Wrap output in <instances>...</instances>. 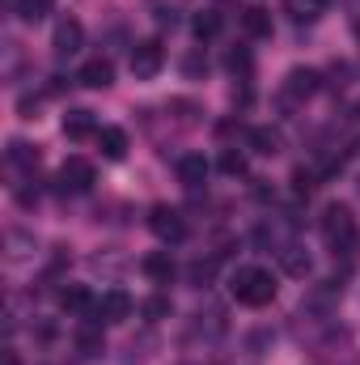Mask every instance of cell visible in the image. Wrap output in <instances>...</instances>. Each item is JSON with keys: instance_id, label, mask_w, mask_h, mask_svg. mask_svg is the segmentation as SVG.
Listing matches in <instances>:
<instances>
[{"instance_id": "6da1fadb", "label": "cell", "mask_w": 360, "mask_h": 365, "mask_svg": "<svg viewBox=\"0 0 360 365\" xmlns=\"http://www.w3.org/2000/svg\"><path fill=\"white\" fill-rule=\"evenodd\" d=\"M322 234H327V247L335 255H356L360 251V225L352 208H344V204H331L322 212Z\"/></svg>"}, {"instance_id": "7a4b0ae2", "label": "cell", "mask_w": 360, "mask_h": 365, "mask_svg": "<svg viewBox=\"0 0 360 365\" xmlns=\"http://www.w3.org/2000/svg\"><path fill=\"white\" fill-rule=\"evenodd\" d=\"M229 293H233L242 306H255V310H259V306H268L271 297H275V276H271L268 268H255V264H250V268H238L233 280H229Z\"/></svg>"}, {"instance_id": "3957f363", "label": "cell", "mask_w": 360, "mask_h": 365, "mask_svg": "<svg viewBox=\"0 0 360 365\" xmlns=\"http://www.w3.org/2000/svg\"><path fill=\"white\" fill-rule=\"evenodd\" d=\"M132 310H136V302H132L127 289H106V293L97 297V306H93L90 319H97V323H123V319H132Z\"/></svg>"}, {"instance_id": "277c9868", "label": "cell", "mask_w": 360, "mask_h": 365, "mask_svg": "<svg viewBox=\"0 0 360 365\" xmlns=\"http://www.w3.org/2000/svg\"><path fill=\"white\" fill-rule=\"evenodd\" d=\"M149 230H153L162 242H182V238H186V221H182L179 208H170V204H157V208L149 212Z\"/></svg>"}, {"instance_id": "5b68a950", "label": "cell", "mask_w": 360, "mask_h": 365, "mask_svg": "<svg viewBox=\"0 0 360 365\" xmlns=\"http://www.w3.org/2000/svg\"><path fill=\"white\" fill-rule=\"evenodd\" d=\"M162 64H166V47H162L157 38L136 43V51H132V73H136L140 81H153V77L162 73Z\"/></svg>"}, {"instance_id": "8992f818", "label": "cell", "mask_w": 360, "mask_h": 365, "mask_svg": "<svg viewBox=\"0 0 360 365\" xmlns=\"http://www.w3.org/2000/svg\"><path fill=\"white\" fill-rule=\"evenodd\" d=\"M93 187V166L85 158H68L64 166H60V191H68V195H85Z\"/></svg>"}, {"instance_id": "52a82bcc", "label": "cell", "mask_w": 360, "mask_h": 365, "mask_svg": "<svg viewBox=\"0 0 360 365\" xmlns=\"http://www.w3.org/2000/svg\"><path fill=\"white\" fill-rule=\"evenodd\" d=\"M81 43H85L81 21H77V17H64V21L55 26V38H51L55 56H60V60H64V56H77V51H81Z\"/></svg>"}, {"instance_id": "ba28073f", "label": "cell", "mask_w": 360, "mask_h": 365, "mask_svg": "<svg viewBox=\"0 0 360 365\" xmlns=\"http://www.w3.org/2000/svg\"><path fill=\"white\" fill-rule=\"evenodd\" d=\"M77 81L85 86V90H106V86H115V64L110 60H85L81 64V73H77Z\"/></svg>"}, {"instance_id": "9c48e42d", "label": "cell", "mask_w": 360, "mask_h": 365, "mask_svg": "<svg viewBox=\"0 0 360 365\" xmlns=\"http://www.w3.org/2000/svg\"><path fill=\"white\" fill-rule=\"evenodd\" d=\"M140 272L149 276L153 284H170V280L179 276V264L170 259V251H153V255H144V259H140Z\"/></svg>"}, {"instance_id": "30bf717a", "label": "cell", "mask_w": 360, "mask_h": 365, "mask_svg": "<svg viewBox=\"0 0 360 365\" xmlns=\"http://www.w3.org/2000/svg\"><path fill=\"white\" fill-rule=\"evenodd\" d=\"M60 306H64L68 314H85V319H90L93 306H97V297H93L85 284H68V289L60 293Z\"/></svg>"}, {"instance_id": "8fae6325", "label": "cell", "mask_w": 360, "mask_h": 365, "mask_svg": "<svg viewBox=\"0 0 360 365\" xmlns=\"http://www.w3.org/2000/svg\"><path fill=\"white\" fill-rule=\"evenodd\" d=\"M179 179L182 187H203V179H208V158L203 153H186V158H179Z\"/></svg>"}, {"instance_id": "7c38bea8", "label": "cell", "mask_w": 360, "mask_h": 365, "mask_svg": "<svg viewBox=\"0 0 360 365\" xmlns=\"http://www.w3.org/2000/svg\"><path fill=\"white\" fill-rule=\"evenodd\" d=\"M242 30L250 34V38H268L271 34V13L263 9V4H250V9H242Z\"/></svg>"}, {"instance_id": "4fadbf2b", "label": "cell", "mask_w": 360, "mask_h": 365, "mask_svg": "<svg viewBox=\"0 0 360 365\" xmlns=\"http://www.w3.org/2000/svg\"><path fill=\"white\" fill-rule=\"evenodd\" d=\"M97 132H102V128L93 123L90 110H68V115H64V136H68V140H85V136H97Z\"/></svg>"}, {"instance_id": "5bb4252c", "label": "cell", "mask_w": 360, "mask_h": 365, "mask_svg": "<svg viewBox=\"0 0 360 365\" xmlns=\"http://www.w3.org/2000/svg\"><path fill=\"white\" fill-rule=\"evenodd\" d=\"M284 93H288V98H309V93H318V73H314V68H292L288 81H284Z\"/></svg>"}, {"instance_id": "9a60e30c", "label": "cell", "mask_w": 360, "mask_h": 365, "mask_svg": "<svg viewBox=\"0 0 360 365\" xmlns=\"http://www.w3.org/2000/svg\"><path fill=\"white\" fill-rule=\"evenodd\" d=\"M97 145H102V153H106L110 162H123V158H127V132H123V128H102V132H97Z\"/></svg>"}, {"instance_id": "2e32d148", "label": "cell", "mask_w": 360, "mask_h": 365, "mask_svg": "<svg viewBox=\"0 0 360 365\" xmlns=\"http://www.w3.org/2000/svg\"><path fill=\"white\" fill-rule=\"evenodd\" d=\"M280 264H284V272L288 276H309V255L301 251V247H280Z\"/></svg>"}, {"instance_id": "e0dca14e", "label": "cell", "mask_w": 360, "mask_h": 365, "mask_svg": "<svg viewBox=\"0 0 360 365\" xmlns=\"http://www.w3.org/2000/svg\"><path fill=\"white\" fill-rule=\"evenodd\" d=\"M284 9H288L292 21H318L327 13V0H288Z\"/></svg>"}, {"instance_id": "ac0fdd59", "label": "cell", "mask_w": 360, "mask_h": 365, "mask_svg": "<svg viewBox=\"0 0 360 365\" xmlns=\"http://www.w3.org/2000/svg\"><path fill=\"white\" fill-rule=\"evenodd\" d=\"M221 13L216 9H203V13H195V21H191V30H195V38H216L221 34Z\"/></svg>"}, {"instance_id": "d6986e66", "label": "cell", "mask_w": 360, "mask_h": 365, "mask_svg": "<svg viewBox=\"0 0 360 365\" xmlns=\"http://www.w3.org/2000/svg\"><path fill=\"white\" fill-rule=\"evenodd\" d=\"M250 145H255V153L275 158L280 153V132L275 128H250Z\"/></svg>"}, {"instance_id": "ffe728a7", "label": "cell", "mask_w": 360, "mask_h": 365, "mask_svg": "<svg viewBox=\"0 0 360 365\" xmlns=\"http://www.w3.org/2000/svg\"><path fill=\"white\" fill-rule=\"evenodd\" d=\"M250 166H246V153L242 149H225L221 153V175H229V179H242Z\"/></svg>"}, {"instance_id": "44dd1931", "label": "cell", "mask_w": 360, "mask_h": 365, "mask_svg": "<svg viewBox=\"0 0 360 365\" xmlns=\"http://www.w3.org/2000/svg\"><path fill=\"white\" fill-rule=\"evenodd\" d=\"M51 4H55V0H17V17H21V21H43V17L51 13Z\"/></svg>"}, {"instance_id": "7402d4cb", "label": "cell", "mask_w": 360, "mask_h": 365, "mask_svg": "<svg viewBox=\"0 0 360 365\" xmlns=\"http://www.w3.org/2000/svg\"><path fill=\"white\" fill-rule=\"evenodd\" d=\"M93 327H102V323L93 319ZM93 327H81V331H77V344H81L85 353H102V336H97Z\"/></svg>"}, {"instance_id": "603a6c76", "label": "cell", "mask_w": 360, "mask_h": 365, "mask_svg": "<svg viewBox=\"0 0 360 365\" xmlns=\"http://www.w3.org/2000/svg\"><path fill=\"white\" fill-rule=\"evenodd\" d=\"M144 314H149V319H166V314H170V302H166V297H149V302H144Z\"/></svg>"}, {"instance_id": "cb8c5ba5", "label": "cell", "mask_w": 360, "mask_h": 365, "mask_svg": "<svg viewBox=\"0 0 360 365\" xmlns=\"http://www.w3.org/2000/svg\"><path fill=\"white\" fill-rule=\"evenodd\" d=\"M225 64H229L233 73H246V68H250V51H229V56H225Z\"/></svg>"}, {"instance_id": "d4e9b609", "label": "cell", "mask_w": 360, "mask_h": 365, "mask_svg": "<svg viewBox=\"0 0 360 365\" xmlns=\"http://www.w3.org/2000/svg\"><path fill=\"white\" fill-rule=\"evenodd\" d=\"M9 162H38V153H30L26 145H17V140H13V145H9Z\"/></svg>"}, {"instance_id": "484cf974", "label": "cell", "mask_w": 360, "mask_h": 365, "mask_svg": "<svg viewBox=\"0 0 360 365\" xmlns=\"http://www.w3.org/2000/svg\"><path fill=\"white\" fill-rule=\"evenodd\" d=\"M309 187H314V175H309V170H292V191H297V195L309 191Z\"/></svg>"}, {"instance_id": "4316f807", "label": "cell", "mask_w": 360, "mask_h": 365, "mask_svg": "<svg viewBox=\"0 0 360 365\" xmlns=\"http://www.w3.org/2000/svg\"><path fill=\"white\" fill-rule=\"evenodd\" d=\"M208 276H212V264H191V280H195V284H203Z\"/></svg>"}, {"instance_id": "83f0119b", "label": "cell", "mask_w": 360, "mask_h": 365, "mask_svg": "<svg viewBox=\"0 0 360 365\" xmlns=\"http://www.w3.org/2000/svg\"><path fill=\"white\" fill-rule=\"evenodd\" d=\"M182 68H186V73H191V77H195V73H199V68H208V64H203V60H199V56H186V64H182Z\"/></svg>"}, {"instance_id": "f1b7e54d", "label": "cell", "mask_w": 360, "mask_h": 365, "mask_svg": "<svg viewBox=\"0 0 360 365\" xmlns=\"http://www.w3.org/2000/svg\"><path fill=\"white\" fill-rule=\"evenodd\" d=\"M356 119H360V102H356Z\"/></svg>"}, {"instance_id": "f546056e", "label": "cell", "mask_w": 360, "mask_h": 365, "mask_svg": "<svg viewBox=\"0 0 360 365\" xmlns=\"http://www.w3.org/2000/svg\"><path fill=\"white\" fill-rule=\"evenodd\" d=\"M356 38H360V21H356Z\"/></svg>"}]
</instances>
